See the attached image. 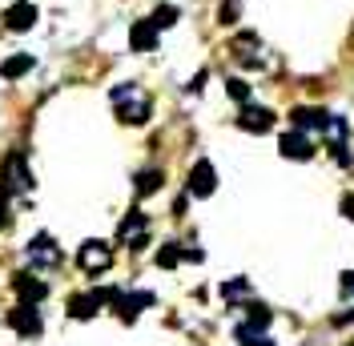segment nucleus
<instances>
[{"label":"nucleus","instance_id":"f257e3e1","mask_svg":"<svg viewBox=\"0 0 354 346\" xmlns=\"http://www.w3.org/2000/svg\"><path fill=\"white\" fill-rule=\"evenodd\" d=\"M113 105H117V117L125 121V125H145L149 121V113H153V101H149V93L137 85H117L113 89Z\"/></svg>","mask_w":354,"mask_h":346},{"label":"nucleus","instance_id":"f03ea898","mask_svg":"<svg viewBox=\"0 0 354 346\" xmlns=\"http://www.w3.org/2000/svg\"><path fill=\"white\" fill-rule=\"evenodd\" d=\"M0 185L8 190L12 197H21L32 190V170H28V161H24L21 149H12L4 157V165H0Z\"/></svg>","mask_w":354,"mask_h":346},{"label":"nucleus","instance_id":"7ed1b4c3","mask_svg":"<svg viewBox=\"0 0 354 346\" xmlns=\"http://www.w3.org/2000/svg\"><path fill=\"white\" fill-rule=\"evenodd\" d=\"M24 262L32 270H57L61 266V246L48 238V234H37V238L24 246Z\"/></svg>","mask_w":354,"mask_h":346},{"label":"nucleus","instance_id":"20e7f679","mask_svg":"<svg viewBox=\"0 0 354 346\" xmlns=\"http://www.w3.org/2000/svg\"><path fill=\"white\" fill-rule=\"evenodd\" d=\"M117 242L129 246V250H141L149 242V217L141 214V210H129V214L121 217V226H117Z\"/></svg>","mask_w":354,"mask_h":346},{"label":"nucleus","instance_id":"39448f33","mask_svg":"<svg viewBox=\"0 0 354 346\" xmlns=\"http://www.w3.org/2000/svg\"><path fill=\"white\" fill-rule=\"evenodd\" d=\"M77 266H81L85 274H105V270L113 266V246L109 242L88 238L85 246H81V254H77Z\"/></svg>","mask_w":354,"mask_h":346},{"label":"nucleus","instance_id":"423d86ee","mask_svg":"<svg viewBox=\"0 0 354 346\" xmlns=\"http://www.w3.org/2000/svg\"><path fill=\"white\" fill-rule=\"evenodd\" d=\"M117 294H121V290H93V294H77V298H68V314H73V318H93L105 302H117Z\"/></svg>","mask_w":354,"mask_h":346},{"label":"nucleus","instance_id":"0eeeda50","mask_svg":"<svg viewBox=\"0 0 354 346\" xmlns=\"http://www.w3.org/2000/svg\"><path fill=\"white\" fill-rule=\"evenodd\" d=\"M238 129H245V133H270V129H274V109L250 105V101H245L242 113H238Z\"/></svg>","mask_w":354,"mask_h":346},{"label":"nucleus","instance_id":"6e6552de","mask_svg":"<svg viewBox=\"0 0 354 346\" xmlns=\"http://www.w3.org/2000/svg\"><path fill=\"white\" fill-rule=\"evenodd\" d=\"M32 24H37V4L32 0H17V4L4 8V28L8 33H28Z\"/></svg>","mask_w":354,"mask_h":346},{"label":"nucleus","instance_id":"1a4fd4ad","mask_svg":"<svg viewBox=\"0 0 354 346\" xmlns=\"http://www.w3.org/2000/svg\"><path fill=\"white\" fill-rule=\"evenodd\" d=\"M8 322H12V330H17V334H24V338H37V334H41V314H37V302H21L12 314H8Z\"/></svg>","mask_w":354,"mask_h":346},{"label":"nucleus","instance_id":"9d476101","mask_svg":"<svg viewBox=\"0 0 354 346\" xmlns=\"http://www.w3.org/2000/svg\"><path fill=\"white\" fill-rule=\"evenodd\" d=\"M214 190H218V173H214V165L201 157L198 165L189 170V194L194 197H209Z\"/></svg>","mask_w":354,"mask_h":346},{"label":"nucleus","instance_id":"9b49d317","mask_svg":"<svg viewBox=\"0 0 354 346\" xmlns=\"http://www.w3.org/2000/svg\"><path fill=\"white\" fill-rule=\"evenodd\" d=\"M330 117H334V113H326V109H310V105H302V109H294V113H290V121H294V129H298V133H310V129L326 133Z\"/></svg>","mask_w":354,"mask_h":346},{"label":"nucleus","instance_id":"f8f14e48","mask_svg":"<svg viewBox=\"0 0 354 346\" xmlns=\"http://www.w3.org/2000/svg\"><path fill=\"white\" fill-rule=\"evenodd\" d=\"M278 149H282V157H290V161H310L314 157V145H310L306 133H282V141H278Z\"/></svg>","mask_w":354,"mask_h":346},{"label":"nucleus","instance_id":"ddd939ff","mask_svg":"<svg viewBox=\"0 0 354 346\" xmlns=\"http://www.w3.org/2000/svg\"><path fill=\"white\" fill-rule=\"evenodd\" d=\"M113 306H117V314H121L125 322H133V318H137L145 306H153V294H149V290H137V294H125V290H121Z\"/></svg>","mask_w":354,"mask_h":346},{"label":"nucleus","instance_id":"4468645a","mask_svg":"<svg viewBox=\"0 0 354 346\" xmlns=\"http://www.w3.org/2000/svg\"><path fill=\"white\" fill-rule=\"evenodd\" d=\"M157 28L153 21H133V28H129V44H133V53H153L157 48Z\"/></svg>","mask_w":354,"mask_h":346},{"label":"nucleus","instance_id":"2eb2a0df","mask_svg":"<svg viewBox=\"0 0 354 346\" xmlns=\"http://www.w3.org/2000/svg\"><path fill=\"white\" fill-rule=\"evenodd\" d=\"M28 69H32V57H24V53H17V57L0 61V77H4V81H17V77H24Z\"/></svg>","mask_w":354,"mask_h":346},{"label":"nucleus","instance_id":"dca6fc26","mask_svg":"<svg viewBox=\"0 0 354 346\" xmlns=\"http://www.w3.org/2000/svg\"><path fill=\"white\" fill-rule=\"evenodd\" d=\"M17 294H21V302H41L44 294H48V286L44 282H37V278H17Z\"/></svg>","mask_w":354,"mask_h":346},{"label":"nucleus","instance_id":"f3484780","mask_svg":"<svg viewBox=\"0 0 354 346\" xmlns=\"http://www.w3.org/2000/svg\"><path fill=\"white\" fill-rule=\"evenodd\" d=\"M238 343H242V346H274L266 330H258V326H245V322L238 326Z\"/></svg>","mask_w":354,"mask_h":346},{"label":"nucleus","instance_id":"a211bd4d","mask_svg":"<svg viewBox=\"0 0 354 346\" xmlns=\"http://www.w3.org/2000/svg\"><path fill=\"white\" fill-rule=\"evenodd\" d=\"M157 190H161V170H141L137 173V194L141 197L157 194Z\"/></svg>","mask_w":354,"mask_h":346},{"label":"nucleus","instance_id":"6ab92c4d","mask_svg":"<svg viewBox=\"0 0 354 346\" xmlns=\"http://www.w3.org/2000/svg\"><path fill=\"white\" fill-rule=\"evenodd\" d=\"M270 318H274V314H270L262 302H250V306H245V326H258V330H266V326H270Z\"/></svg>","mask_w":354,"mask_h":346},{"label":"nucleus","instance_id":"aec40b11","mask_svg":"<svg viewBox=\"0 0 354 346\" xmlns=\"http://www.w3.org/2000/svg\"><path fill=\"white\" fill-rule=\"evenodd\" d=\"M181 258H185V250H181L177 242H169V246H161V254H157V266H161V270H169V266H177Z\"/></svg>","mask_w":354,"mask_h":346},{"label":"nucleus","instance_id":"412c9836","mask_svg":"<svg viewBox=\"0 0 354 346\" xmlns=\"http://www.w3.org/2000/svg\"><path fill=\"white\" fill-rule=\"evenodd\" d=\"M221 294H225V302H238V298H245V294H250V282H245V278L225 282V286H221Z\"/></svg>","mask_w":354,"mask_h":346},{"label":"nucleus","instance_id":"4be33fe9","mask_svg":"<svg viewBox=\"0 0 354 346\" xmlns=\"http://www.w3.org/2000/svg\"><path fill=\"white\" fill-rule=\"evenodd\" d=\"M149 21H153L157 28H169V24L177 21V8H174V4H161V8H157V12L149 17Z\"/></svg>","mask_w":354,"mask_h":346},{"label":"nucleus","instance_id":"5701e85b","mask_svg":"<svg viewBox=\"0 0 354 346\" xmlns=\"http://www.w3.org/2000/svg\"><path fill=\"white\" fill-rule=\"evenodd\" d=\"M225 93H230V97H234V101H250V85H245L242 77H234V81H225Z\"/></svg>","mask_w":354,"mask_h":346},{"label":"nucleus","instance_id":"b1692460","mask_svg":"<svg viewBox=\"0 0 354 346\" xmlns=\"http://www.w3.org/2000/svg\"><path fill=\"white\" fill-rule=\"evenodd\" d=\"M338 290H342V298H354V270H346V274H342Z\"/></svg>","mask_w":354,"mask_h":346},{"label":"nucleus","instance_id":"393cba45","mask_svg":"<svg viewBox=\"0 0 354 346\" xmlns=\"http://www.w3.org/2000/svg\"><path fill=\"white\" fill-rule=\"evenodd\" d=\"M8 190H4V185H0V230H4V226H8Z\"/></svg>","mask_w":354,"mask_h":346},{"label":"nucleus","instance_id":"a878e982","mask_svg":"<svg viewBox=\"0 0 354 346\" xmlns=\"http://www.w3.org/2000/svg\"><path fill=\"white\" fill-rule=\"evenodd\" d=\"M342 214H346V217L354 221V194H346V197H342Z\"/></svg>","mask_w":354,"mask_h":346},{"label":"nucleus","instance_id":"bb28decb","mask_svg":"<svg viewBox=\"0 0 354 346\" xmlns=\"http://www.w3.org/2000/svg\"><path fill=\"white\" fill-rule=\"evenodd\" d=\"M351 318H354V314H338V318H334V322L342 326V322H351Z\"/></svg>","mask_w":354,"mask_h":346}]
</instances>
